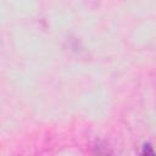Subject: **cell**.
<instances>
[{"mask_svg": "<svg viewBox=\"0 0 156 156\" xmlns=\"http://www.w3.org/2000/svg\"><path fill=\"white\" fill-rule=\"evenodd\" d=\"M143 155H154V151L150 146V144L144 145V150H143Z\"/></svg>", "mask_w": 156, "mask_h": 156, "instance_id": "cell-1", "label": "cell"}]
</instances>
